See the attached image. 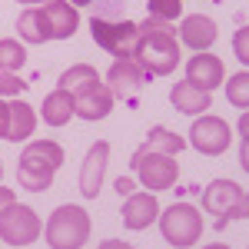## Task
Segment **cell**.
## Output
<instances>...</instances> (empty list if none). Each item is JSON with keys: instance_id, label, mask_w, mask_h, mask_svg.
Segmentation results:
<instances>
[{"instance_id": "obj_1", "label": "cell", "mask_w": 249, "mask_h": 249, "mask_svg": "<svg viewBox=\"0 0 249 249\" xmlns=\"http://www.w3.org/2000/svg\"><path fill=\"white\" fill-rule=\"evenodd\" d=\"M63 160H67V153H63V146L57 140H27L23 153L17 160V183L30 193L50 190Z\"/></svg>"}, {"instance_id": "obj_2", "label": "cell", "mask_w": 249, "mask_h": 249, "mask_svg": "<svg viewBox=\"0 0 249 249\" xmlns=\"http://www.w3.org/2000/svg\"><path fill=\"white\" fill-rule=\"evenodd\" d=\"M133 57L143 63V70L150 77H170L179 67V40L176 34H166V30H156L146 20L140 23V40L133 47Z\"/></svg>"}, {"instance_id": "obj_3", "label": "cell", "mask_w": 249, "mask_h": 249, "mask_svg": "<svg viewBox=\"0 0 249 249\" xmlns=\"http://www.w3.org/2000/svg\"><path fill=\"white\" fill-rule=\"evenodd\" d=\"M93 232L90 213L77 203H63L47 216L43 223V239L50 249H83Z\"/></svg>"}, {"instance_id": "obj_4", "label": "cell", "mask_w": 249, "mask_h": 249, "mask_svg": "<svg viewBox=\"0 0 249 249\" xmlns=\"http://www.w3.org/2000/svg\"><path fill=\"white\" fill-rule=\"evenodd\" d=\"M203 213L193 203H173L166 210H160V232L173 249H190L203 239Z\"/></svg>"}, {"instance_id": "obj_5", "label": "cell", "mask_w": 249, "mask_h": 249, "mask_svg": "<svg viewBox=\"0 0 249 249\" xmlns=\"http://www.w3.org/2000/svg\"><path fill=\"white\" fill-rule=\"evenodd\" d=\"M130 166L136 170V183L150 193H163L173 190L176 179H179V163L176 156L170 153H156V150H146L140 146L133 156H130Z\"/></svg>"}, {"instance_id": "obj_6", "label": "cell", "mask_w": 249, "mask_h": 249, "mask_svg": "<svg viewBox=\"0 0 249 249\" xmlns=\"http://www.w3.org/2000/svg\"><path fill=\"white\" fill-rule=\"evenodd\" d=\"M40 236H43V219L37 216L34 206L27 203H10L7 210L0 213V239L14 249L34 246Z\"/></svg>"}, {"instance_id": "obj_7", "label": "cell", "mask_w": 249, "mask_h": 249, "mask_svg": "<svg viewBox=\"0 0 249 249\" xmlns=\"http://www.w3.org/2000/svg\"><path fill=\"white\" fill-rule=\"evenodd\" d=\"M90 34H93L96 47L107 50L110 57H133V47L140 40V23L133 20H103V17H90Z\"/></svg>"}, {"instance_id": "obj_8", "label": "cell", "mask_w": 249, "mask_h": 249, "mask_svg": "<svg viewBox=\"0 0 249 249\" xmlns=\"http://www.w3.org/2000/svg\"><path fill=\"white\" fill-rule=\"evenodd\" d=\"M232 143V126L216 113H199L190 126V146L199 156H223Z\"/></svg>"}, {"instance_id": "obj_9", "label": "cell", "mask_w": 249, "mask_h": 249, "mask_svg": "<svg viewBox=\"0 0 249 249\" xmlns=\"http://www.w3.org/2000/svg\"><path fill=\"white\" fill-rule=\"evenodd\" d=\"M107 166H110V143L107 140H96L93 146L87 150L83 163H80V176L77 186L83 199H96L103 190V179H107Z\"/></svg>"}, {"instance_id": "obj_10", "label": "cell", "mask_w": 249, "mask_h": 249, "mask_svg": "<svg viewBox=\"0 0 249 249\" xmlns=\"http://www.w3.org/2000/svg\"><path fill=\"white\" fill-rule=\"evenodd\" d=\"M113 107H116V96L107 87V80H96L90 87H83L80 93H73V113L80 120H87V123L107 120V116L113 113Z\"/></svg>"}, {"instance_id": "obj_11", "label": "cell", "mask_w": 249, "mask_h": 249, "mask_svg": "<svg viewBox=\"0 0 249 249\" xmlns=\"http://www.w3.org/2000/svg\"><path fill=\"white\" fill-rule=\"evenodd\" d=\"M146 83H150V73L136 57H116L107 70V87L113 90V96H136Z\"/></svg>"}, {"instance_id": "obj_12", "label": "cell", "mask_w": 249, "mask_h": 249, "mask_svg": "<svg viewBox=\"0 0 249 249\" xmlns=\"http://www.w3.org/2000/svg\"><path fill=\"white\" fill-rule=\"evenodd\" d=\"M219 37V27H216V20L206 17V14H186V17H179V30H176V40H179V47H186L193 53H203V50H210L213 43Z\"/></svg>"}, {"instance_id": "obj_13", "label": "cell", "mask_w": 249, "mask_h": 249, "mask_svg": "<svg viewBox=\"0 0 249 249\" xmlns=\"http://www.w3.org/2000/svg\"><path fill=\"white\" fill-rule=\"evenodd\" d=\"M239 196H243V186H239L236 179L219 176V179H213V183L203 186V213H210V216H216L219 223H226L232 206L239 203Z\"/></svg>"}, {"instance_id": "obj_14", "label": "cell", "mask_w": 249, "mask_h": 249, "mask_svg": "<svg viewBox=\"0 0 249 249\" xmlns=\"http://www.w3.org/2000/svg\"><path fill=\"white\" fill-rule=\"evenodd\" d=\"M123 226L133 232L150 230L156 219H160V203H156V193L150 190H133L126 199H123Z\"/></svg>"}, {"instance_id": "obj_15", "label": "cell", "mask_w": 249, "mask_h": 249, "mask_svg": "<svg viewBox=\"0 0 249 249\" xmlns=\"http://www.w3.org/2000/svg\"><path fill=\"white\" fill-rule=\"evenodd\" d=\"M223 80H226V67H223V60L216 57V53H193L186 60V83H193L196 90H219L223 87Z\"/></svg>"}, {"instance_id": "obj_16", "label": "cell", "mask_w": 249, "mask_h": 249, "mask_svg": "<svg viewBox=\"0 0 249 249\" xmlns=\"http://www.w3.org/2000/svg\"><path fill=\"white\" fill-rule=\"evenodd\" d=\"M47 23H50V37L53 40H70L80 30V7H73L70 0H47L40 3Z\"/></svg>"}, {"instance_id": "obj_17", "label": "cell", "mask_w": 249, "mask_h": 249, "mask_svg": "<svg viewBox=\"0 0 249 249\" xmlns=\"http://www.w3.org/2000/svg\"><path fill=\"white\" fill-rule=\"evenodd\" d=\"M170 107L176 110V113H183V116L210 113V107H213V93H206V90H196L193 83L179 80V83H176V87L170 90Z\"/></svg>"}, {"instance_id": "obj_18", "label": "cell", "mask_w": 249, "mask_h": 249, "mask_svg": "<svg viewBox=\"0 0 249 249\" xmlns=\"http://www.w3.org/2000/svg\"><path fill=\"white\" fill-rule=\"evenodd\" d=\"M73 116L77 113H73V93H70V90L53 87L50 93L43 96V103H40V120H43L47 126H67Z\"/></svg>"}, {"instance_id": "obj_19", "label": "cell", "mask_w": 249, "mask_h": 249, "mask_svg": "<svg viewBox=\"0 0 249 249\" xmlns=\"http://www.w3.org/2000/svg\"><path fill=\"white\" fill-rule=\"evenodd\" d=\"M17 37L27 43V47H40V43H47L50 37V23H47V14H43V7H23L17 17Z\"/></svg>"}, {"instance_id": "obj_20", "label": "cell", "mask_w": 249, "mask_h": 249, "mask_svg": "<svg viewBox=\"0 0 249 249\" xmlns=\"http://www.w3.org/2000/svg\"><path fill=\"white\" fill-rule=\"evenodd\" d=\"M37 123H40L37 110H34L27 100L14 96V100H10V133H7V140H10V143H27V140H34Z\"/></svg>"}, {"instance_id": "obj_21", "label": "cell", "mask_w": 249, "mask_h": 249, "mask_svg": "<svg viewBox=\"0 0 249 249\" xmlns=\"http://www.w3.org/2000/svg\"><path fill=\"white\" fill-rule=\"evenodd\" d=\"M143 146H146V150H156V153L179 156L183 150H186V140H183L179 133H173V130H166V126H150Z\"/></svg>"}, {"instance_id": "obj_22", "label": "cell", "mask_w": 249, "mask_h": 249, "mask_svg": "<svg viewBox=\"0 0 249 249\" xmlns=\"http://www.w3.org/2000/svg\"><path fill=\"white\" fill-rule=\"evenodd\" d=\"M23 67H27V43L0 37V73H20Z\"/></svg>"}, {"instance_id": "obj_23", "label": "cell", "mask_w": 249, "mask_h": 249, "mask_svg": "<svg viewBox=\"0 0 249 249\" xmlns=\"http://www.w3.org/2000/svg\"><path fill=\"white\" fill-rule=\"evenodd\" d=\"M96 80H100L96 67H90V63H73V67H67V70L60 73L57 87L70 90V93H80L83 87H90V83H96Z\"/></svg>"}, {"instance_id": "obj_24", "label": "cell", "mask_w": 249, "mask_h": 249, "mask_svg": "<svg viewBox=\"0 0 249 249\" xmlns=\"http://www.w3.org/2000/svg\"><path fill=\"white\" fill-rule=\"evenodd\" d=\"M223 90H226V100L236 110H249V70H239V73L226 77Z\"/></svg>"}, {"instance_id": "obj_25", "label": "cell", "mask_w": 249, "mask_h": 249, "mask_svg": "<svg viewBox=\"0 0 249 249\" xmlns=\"http://www.w3.org/2000/svg\"><path fill=\"white\" fill-rule=\"evenodd\" d=\"M146 17L176 23V20L183 17V0H146Z\"/></svg>"}, {"instance_id": "obj_26", "label": "cell", "mask_w": 249, "mask_h": 249, "mask_svg": "<svg viewBox=\"0 0 249 249\" xmlns=\"http://www.w3.org/2000/svg\"><path fill=\"white\" fill-rule=\"evenodd\" d=\"M232 53L249 70V23L246 27H236V34H232Z\"/></svg>"}, {"instance_id": "obj_27", "label": "cell", "mask_w": 249, "mask_h": 249, "mask_svg": "<svg viewBox=\"0 0 249 249\" xmlns=\"http://www.w3.org/2000/svg\"><path fill=\"white\" fill-rule=\"evenodd\" d=\"M27 90V80H20L17 73H0V96H7V100H14Z\"/></svg>"}, {"instance_id": "obj_28", "label": "cell", "mask_w": 249, "mask_h": 249, "mask_svg": "<svg viewBox=\"0 0 249 249\" xmlns=\"http://www.w3.org/2000/svg\"><path fill=\"white\" fill-rule=\"evenodd\" d=\"M7 133H10V100L0 96V136L7 140Z\"/></svg>"}, {"instance_id": "obj_29", "label": "cell", "mask_w": 249, "mask_h": 249, "mask_svg": "<svg viewBox=\"0 0 249 249\" xmlns=\"http://www.w3.org/2000/svg\"><path fill=\"white\" fill-rule=\"evenodd\" d=\"M230 219H249V190H243V196H239V203L232 206Z\"/></svg>"}, {"instance_id": "obj_30", "label": "cell", "mask_w": 249, "mask_h": 249, "mask_svg": "<svg viewBox=\"0 0 249 249\" xmlns=\"http://www.w3.org/2000/svg\"><path fill=\"white\" fill-rule=\"evenodd\" d=\"M113 190L120 193V196H130V193L136 190V183H133V179H130V176H120V179H116V183H113Z\"/></svg>"}, {"instance_id": "obj_31", "label": "cell", "mask_w": 249, "mask_h": 249, "mask_svg": "<svg viewBox=\"0 0 249 249\" xmlns=\"http://www.w3.org/2000/svg\"><path fill=\"white\" fill-rule=\"evenodd\" d=\"M239 166H243V173H249V136L239 140Z\"/></svg>"}, {"instance_id": "obj_32", "label": "cell", "mask_w": 249, "mask_h": 249, "mask_svg": "<svg viewBox=\"0 0 249 249\" xmlns=\"http://www.w3.org/2000/svg\"><path fill=\"white\" fill-rule=\"evenodd\" d=\"M10 203H17V196H14V190H10V186H3V183H0V213L7 210Z\"/></svg>"}, {"instance_id": "obj_33", "label": "cell", "mask_w": 249, "mask_h": 249, "mask_svg": "<svg viewBox=\"0 0 249 249\" xmlns=\"http://www.w3.org/2000/svg\"><path fill=\"white\" fill-rule=\"evenodd\" d=\"M96 249H136L133 243H126V239H103Z\"/></svg>"}, {"instance_id": "obj_34", "label": "cell", "mask_w": 249, "mask_h": 249, "mask_svg": "<svg viewBox=\"0 0 249 249\" xmlns=\"http://www.w3.org/2000/svg\"><path fill=\"white\" fill-rule=\"evenodd\" d=\"M243 136H249V110L239 113V140H243Z\"/></svg>"}, {"instance_id": "obj_35", "label": "cell", "mask_w": 249, "mask_h": 249, "mask_svg": "<svg viewBox=\"0 0 249 249\" xmlns=\"http://www.w3.org/2000/svg\"><path fill=\"white\" fill-rule=\"evenodd\" d=\"M17 3H23V7H40V3H47V0H17Z\"/></svg>"}, {"instance_id": "obj_36", "label": "cell", "mask_w": 249, "mask_h": 249, "mask_svg": "<svg viewBox=\"0 0 249 249\" xmlns=\"http://www.w3.org/2000/svg\"><path fill=\"white\" fill-rule=\"evenodd\" d=\"M73 7H93V0H70Z\"/></svg>"}, {"instance_id": "obj_37", "label": "cell", "mask_w": 249, "mask_h": 249, "mask_svg": "<svg viewBox=\"0 0 249 249\" xmlns=\"http://www.w3.org/2000/svg\"><path fill=\"white\" fill-rule=\"evenodd\" d=\"M203 249H232V246H226V243H210V246H203Z\"/></svg>"}, {"instance_id": "obj_38", "label": "cell", "mask_w": 249, "mask_h": 249, "mask_svg": "<svg viewBox=\"0 0 249 249\" xmlns=\"http://www.w3.org/2000/svg\"><path fill=\"white\" fill-rule=\"evenodd\" d=\"M0 183H3V163H0Z\"/></svg>"}]
</instances>
